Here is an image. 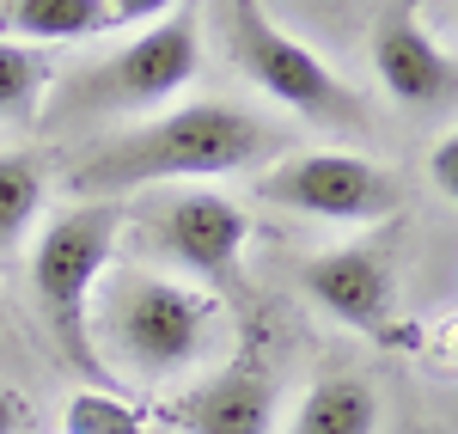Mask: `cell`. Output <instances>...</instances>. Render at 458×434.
I'll list each match as a JSON object with an SVG mask.
<instances>
[{"label": "cell", "instance_id": "17", "mask_svg": "<svg viewBox=\"0 0 458 434\" xmlns=\"http://www.w3.org/2000/svg\"><path fill=\"white\" fill-rule=\"evenodd\" d=\"M105 6H110V25H153L183 0H105Z\"/></svg>", "mask_w": 458, "mask_h": 434}, {"label": "cell", "instance_id": "10", "mask_svg": "<svg viewBox=\"0 0 458 434\" xmlns=\"http://www.w3.org/2000/svg\"><path fill=\"white\" fill-rule=\"evenodd\" d=\"M172 422L183 434H276V379L263 362L239 355L196 392H183L172 404Z\"/></svg>", "mask_w": 458, "mask_h": 434}, {"label": "cell", "instance_id": "7", "mask_svg": "<svg viewBox=\"0 0 458 434\" xmlns=\"http://www.w3.org/2000/svg\"><path fill=\"white\" fill-rule=\"evenodd\" d=\"M153 245L172 257L183 276H196L214 300L245 306V245H250V220L233 196L214 190H183L172 202H159L153 215Z\"/></svg>", "mask_w": 458, "mask_h": 434}, {"label": "cell", "instance_id": "1", "mask_svg": "<svg viewBox=\"0 0 458 434\" xmlns=\"http://www.w3.org/2000/svg\"><path fill=\"white\" fill-rule=\"evenodd\" d=\"M282 147V129L269 116H257L245 105H183L165 110L141 129L105 141L98 153H86L73 166L68 190H80L86 202H116L123 190H141V183H172V178H226V172H245L263 153Z\"/></svg>", "mask_w": 458, "mask_h": 434}, {"label": "cell", "instance_id": "15", "mask_svg": "<svg viewBox=\"0 0 458 434\" xmlns=\"http://www.w3.org/2000/svg\"><path fill=\"white\" fill-rule=\"evenodd\" d=\"M68 434H147V416L129 398H116L110 386H80L62 410Z\"/></svg>", "mask_w": 458, "mask_h": 434}, {"label": "cell", "instance_id": "12", "mask_svg": "<svg viewBox=\"0 0 458 434\" xmlns=\"http://www.w3.org/2000/svg\"><path fill=\"white\" fill-rule=\"evenodd\" d=\"M110 31L105 0H6L0 6V37L6 43H80V37Z\"/></svg>", "mask_w": 458, "mask_h": 434}, {"label": "cell", "instance_id": "6", "mask_svg": "<svg viewBox=\"0 0 458 434\" xmlns=\"http://www.w3.org/2000/svg\"><path fill=\"white\" fill-rule=\"evenodd\" d=\"M257 196L276 202V208H293V215H318V220H349V226H367V220H391L403 190L386 166L360 159V153H293L282 166H269L257 178Z\"/></svg>", "mask_w": 458, "mask_h": 434}, {"label": "cell", "instance_id": "3", "mask_svg": "<svg viewBox=\"0 0 458 434\" xmlns=\"http://www.w3.org/2000/svg\"><path fill=\"white\" fill-rule=\"evenodd\" d=\"M116 226H123L116 202H80V208H68V215H55L43 226V239L31 251L37 306L49 319L62 362L80 367L86 386H110V367L98 355V336H92V300H98V276L110 263Z\"/></svg>", "mask_w": 458, "mask_h": 434}, {"label": "cell", "instance_id": "11", "mask_svg": "<svg viewBox=\"0 0 458 434\" xmlns=\"http://www.w3.org/2000/svg\"><path fill=\"white\" fill-rule=\"evenodd\" d=\"M282 434H379V392L354 373L318 379Z\"/></svg>", "mask_w": 458, "mask_h": 434}, {"label": "cell", "instance_id": "18", "mask_svg": "<svg viewBox=\"0 0 458 434\" xmlns=\"http://www.w3.org/2000/svg\"><path fill=\"white\" fill-rule=\"evenodd\" d=\"M25 429H31V404L13 386H0V434H25Z\"/></svg>", "mask_w": 458, "mask_h": 434}, {"label": "cell", "instance_id": "4", "mask_svg": "<svg viewBox=\"0 0 458 434\" xmlns=\"http://www.w3.org/2000/svg\"><path fill=\"white\" fill-rule=\"evenodd\" d=\"M202 68V37H196V6L183 0L177 13L153 19L141 37H129L116 55L80 68L55 92V116H105V110H153L177 98Z\"/></svg>", "mask_w": 458, "mask_h": 434}, {"label": "cell", "instance_id": "16", "mask_svg": "<svg viewBox=\"0 0 458 434\" xmlns=\"http://www.w3.org/2000/svg\"><path fill=\"white\" fill-rule=\"evenodd\" d=\"M428 178H434V190H440L446 202H458V129L428 153Z\"/></svg>", "mask_w": 458, "mask_h": 434}, {"label": "cell", "instance_id": "14", "mask_svg": "<svg viewBox=\"0 0 458 434\" xmlns=\"http://www.w3.org/2000/svg\"><path fill=\"white\" fill-rule=\"evenodd\" d=\"M43 208V166L31 153H0V251H13L31 233Z\"/></svg>", "mask_w": 458, "mask_h": 434}, {"label": "cell", "instance_id": "5", "mask_svg": "<svg viewBox=\"0 0 458 434\" xmlns=\"http://www.w3.org/2000/svg\"><path fill=\"white\" fill-rule=\"evenodd\" d=\"M226 37H233L239 68H245L276 105L300 110V116H312V123H360L354 92L318 62L306 43H293V37L263 13V0H226Z\"/></svg>", "mask_w": 458, "mask_h": 434}, {"label": "cell", "instance_id": "2", "mask_svg": "<svg viewBox=\"0 0 458 434\" xmlns=\"http://www.w3.org/2000/svg\"><path fill=\"white\" fill-rule=\"evenodd\" d=\"M220 330H226V319L208 288H190V282L153 276V269L110 276L105 306L92 319L105 367L123 362L141 379H190L214 355Z\"/></svg>", "mask_w": 458, "mask_h": 434}, {"label": "cell", "instance_id": "13", "mask_svg": "<svg viewBox=\"0 0 458 434\" xmlns=\"http://www.w3.org/2000/svg\"><path fill=\"white\" fill-rule=\"evenodd\" d=\"M49 86H55L49 55L31 49V43L0 37V123H37V105H43Z\"/></svg>", "mask_w": 458, "mask_h": 434}, {"label": "cell", "instance_id": "9", "mask_svg": "<svg viewBox=\"0 0 458 434\" xmlns=\"http://www.w3.org/2000/svg\"><path fill=\"white\" fill-rule=\"evenodd\" d=\"M373 73L397 105L434 110L458 92V62L422 31V0H397L373 25Z\"/></svg>", "mask_w": 458, "mask_h": 434}, {"label": "cell", "instance_id": "8", "mask_svg": "<svg viewBox=\"0 0 458 434\" xmlns=\"http://www.w3.org/2000/svg\"><path fill=\"white\" fill-rule=\"evenodd\" d=\"M300 288L312 294L318 306L336 319V325L360 330L373 343H391V245L386 239H360V245H336V251H318L300 269Z\"/></svg>", "mask_w": 458, "mask_h": 434}]
</instances>
